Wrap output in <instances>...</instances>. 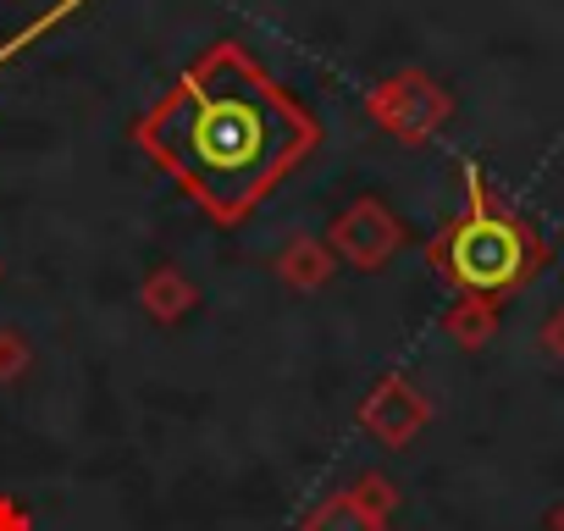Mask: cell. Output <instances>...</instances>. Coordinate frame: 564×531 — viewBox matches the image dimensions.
Masks as SVG:
<instances>
[{
	"label": "cell",
	"mask_w": 564,
	"mask_h": 531,
	"mask_svg": "<svg viewBox=\"0 0 564 531\" xmlns=\"http://www.w3.org/2000/svg\"><path fill=\"white\" fill-rule=\"evenodd\" d=\"M503 327V311L498 300H481V294H454V305L443 311V338L465 355H481Z\"/></svg>",
	"instance_id": "8"
},
{
	"label": "cell",
	"mask_w": 564,
	"mask_h": 531,
	"mask_svg": "<svg viewBox=\"0 0 564 531\" xmlns=\"http://www.w3.org/2000/svg\"><path fill=\"white\" fill-rule=\"evenodd\" d=\"M300 531H388V520L366 514V509L355 503V492L338 487V492L316 498V503L300 514Z\"/></svg>",
	"instance_id": "9"
},
{
	"label": "cell",
	"mask_w": 564,
	"mask_h": 531,
	"mask_svg": "<svg viewBox=\"0 0 564 531\" xmlns=\"http://www.w3.org/2000/svg\"><path fill=\"white\" fill-rule=\"evenodd\" d=\"M349 492H355V503H360L366 514H377V520L393 525V514H399V487H393L388 470H360V476L349 481Z\"/></svg>",
	"instance_id": "11"
},
{
	"label": "cell",
	"mask_w": 564,
	"mask_h": 531,
	"mask_svg": "<svg viewBox=\"0 0 564 531\" xmlns=\"http://www.w3.org/2000/svg\"><path fill=\"white\" fill-rule=\"evenodd\" d=\"M536 349H542L547 360H558V366H564V305H558V311L536 327Z\"/></svg>",
	"instance_id": "13"
},
{
	"label": "cell",
	"mask_w": 564,
	"mask_h": 531,
	"mask_svg": "<svg viewBox=\"0 0 564 531\" xmlns=\"http://www.w3.org/2000/svg\"><path fill=\"white\" fill-rule=\"evenodd\" d=\"M271 272H276V283L282 289H294V294H322L344 266H338V254L327 249V238H316V232H289L276 243V254H271Z\"/></svg>",
	"instance_id": "6"
},
{
	"label": "cell",
	"mask_w": 564,
	"mask_h": 531,
	"mask_svg": "<svg viewBox=\"0 0 564 531\" xmlns=\"http://www.w3.org/2000/svg\"><path fill=\"white\" fill-rule=\"evenodd\" d=\"M34 371V338L23 327H0V388H18Z\"/></svg>",
	"instance_id": "12"
},
{
	"label": "cell",
	"mask_w": 564,
	"mask_h": 531,
	"mask_svg": "<svg viewBox=\"0 0 564 531\" xmlns=\"http://www.w3.org/2000/svg\"><path fill=\"white\" fill-rule=\"evenodd\" d=\"M139 311H144L155 327H177L183 316L199 311V289H194V278L183 272V266L155 260L150 272L139 278Z\"/></svg>",
	"instance_id": "7"
},
{
	"label": "cell",
	"mask_w": 564,
	"mask_h": 531,
	"mask_svg": "<svg viewBox=\"0 0 564 531\" xmlns=\"http://www.w3.org/2000/svg\"><path fill=\"white\" fill-rule=\"evenodd\" d=\"M366 117L404 150H426L448 122H454V95L443 78H432L426 67H399L388 78H377L366 89Z\"/></svg>",
	"instance_id": "3"
},
{
	"label": "cell",
	"mask_w": 564,
	"mask_h": 531,
	"mask_svg": "<svg viewBox=\"0 0 564 531\" xmlns=\"http://www.w3.org/2000/svg\"><path fill=\"white\" fill-rule=\"evenodd\" d=\"M0 278H7V266H0Z\"/></svg>",
	"instance_id": "16"
},
{
	"label": "cell",
	"mask_w": 564,
	"mask_h": 531,
	"mask_svg": "<svg viewBox=\"0 0 564 531\" xmlns=\"http://www.w3.org/2000/svg\"><path fill=\"white\" fill-rule=\"evenodd\" d=\"M465 199L459 210L426 238V266L454 289V294H481V300H514L525 294L547 266L553 249L547 238L487 183L476 161L459 166Z\"/></svg>",
	"instance_id": "2"
},
{
	"label": "cell",
	"mask_w": 564,
	"mask_h": 531,
	"mask_svg": "<svg viewBox=\"0 0 564 531\" xmlns=\"http://www.w3.org/2000/svg\"><path fill=\"white\" fill-rule=\"evenodd\" d=\"M547 531H564V498H558V503L547 509Z\"/></svg>",
	"instance_id": "15"
},
{
	"label": "cell",
	"mask_w": 564,
	"mask_h": 531,
	"mask_svg": "<svg viewBox=\"0 0 564 531\" xmlns=\"http://www.w3.org/2000/svg\"><path fill=\"white\" fill-rule=\"evenodd\" d=\"M327 249L338 254V266H355V272H382V266L410 243L404 221L388 210V199L377 194H360L355 205H344L333 221H327Z\"/></svg>",
	"instance_id": "4"
},
{
	"label": "cell",
	"mask_w": 564,
	"mask_h": 531,
	"mask_svg": "<svg viewBox=\"0 0 564 531\" xmlns=\"http://www.w3.org/2000/svg\"><path fill=\"white\" fill-rule=\"evenodd\" d=\"M0 531H34L29 509H23L18 498H7V492H0Z\"/></svg>",
	"instance_id": "14"
},
{
	"label": "cell",
	"mask_w": 564,
	"mask_h": 531,
	"mask_svg": "<svg viewBox=\"0 0 564 531\" xmlns=\"http://www.w3.org/2000/svg\"><path fill=\"white\" fill-rule=\"evenodd\" d=\"M84 7H95V0H56V7H45L40 18H29L18 34H7V40H0V67H12L18 56H29V51H34L45 34H56V29H62L67 18H78Z\"/></svg>",
	"instance_id": "10"
},
{
	"label": "cell",
	"mask_w": 564,
	"mask_h": 531,
	"mask_svg": "<svg viewBox=\"0 0 564 531\" xmlns=\"http://www.w3.org/2000/svg\"><path fill=\"white\" fill-rule=\"evenodd\" d=\"M128 133L216 227H243L322 144L316 111L238 40L205 45Z\"/></svg>",
	"instance_id": "1"
},
{
	"label": "cell",
	"mask_w": 564,
	"mask_h": 531,
	"mask_svg": "<svg viewBox=\"0 0 564 531\" xmlns=\"http://www.w3.org/2000/svg\"><path fill=\"white\" fill-rule=\"evenodd\" d=\"M382 448H410L426 426H432V399L415 377L404 371H388L371 382V393L360 399V415H355Z\"/></svg>",
	"instance_id": "5"
}]
</instances>
